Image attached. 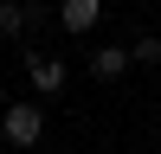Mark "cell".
<instances>
[{"label": "cell", "mask_w": 161, "mask_h": 154, "mask_svg": "<svg viewBox=\"0 0 161 154\" xmlns=\"http://www.w3.org/2000/svg\"><path fill=\"white\" fill-rule=\"evenodd\" d=\"M123 71H129V45H97L90 51V77L97 84H116Z\"/></svg>", "instance_id": "3"}, {"label": "cell", "mask_w": 161, "mask_h": 154, "mask_svg": "<svg viewBox=\"0 0 161 154\" xmlns=\"http://www.w3.org/2000/svg\"><path fill=\"white\" fill-rule=\"evenodd\" d=\"M0 32H7V38H13V32H26V7H13V0H0Z\"/></svg>", "instance_id": "6"}, {"label": "cell", "mask_w": 161, "mask_h": 154, "mask_svg": "<svg viewBox=\"0 0 161 154\" xmlns=\"http://www.w3.org/2000/svg\"><path fill=\"white\" fill-rule=\"evenodd\" d=\"M129 58H136V64H161V38H155V32H142L136 45H129Z\"/></svg>", "instance_id": "5"}, {"label": "cell", "mask_w": 161, "mask_h": 154, "mask_svg": "<svg viewBox=\"0 0 161 154\" xmlns=\"http://www.w3.org/2000/svg\"><path fill=\"white\" fill-rule=\"evenodd\" d=\"M58 19H64V32H90V26L103 19V0H64Z\"/></svg>", "instance_id": "4"}, {"label": "cell", "mask_w": 161, "mask_h": 154, "mask_svg": "<svg viewBox=\"0 0 161 154\" xmlns=\"http://www.w3.org/2000/svg\"><path fill=\"white\" fill-rule=\"evenodd\" d=\"M26 71H32V90H39V96H58L64 77H71L58 58H45V51H26Z\"/></svg>", "instance_id": "2"}, {"label": "cell", "mask_w": 161, "mask_h": 154, "mask_svg": "<svg viewBox=\"0 0 161 154\" xmlns=\"http://www.w3.org/2000/svg\"><path fill=\"white\" fill-rule=\"evenodd\" d=\"M39 135H45V109H39V103H7V109H0V141L32 148Z\"/></svg>", "instance_id": "1"}]
</instances>
